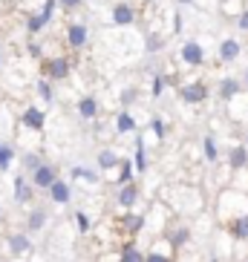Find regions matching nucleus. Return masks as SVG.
<instances>
[{"label": "nucleus", "mask_w": 248, "mask_h": 262, "mask_svg": "<svg viewBox=\"0 0 248 262\" xmlns=\"http://www.w3.org/2000/svg\"><path fill=\"white\" fill-rule=\"evenodd\" d=\"M113 127H116L118 136H127V133H136V130H139V121L133 118L130 110H118L116 118H113Z\"/></svg>", "instance_id": "obj_21"}, {"label": "nucleus", "mask_w": 248, "mask_h": 262, "mask_svg": "<svg viewBox=\"0 0 248 262\" xmlns=\"http://www.w3.org/2000/svg\"><path fill=\"white\" fill-rule=\"evenodd\" d=\"M173 262H176V259H173Z\"/></svg>", "instance_id": "obj_50"}, {"label": "nucleus", "mask_w": 248, "mask_h": 262, "mask_svg": "<svg viewBox=\"0 0 248 262\" xmlns=\"http://www.w3.org/2000/svg\"><path fill=\"white\" fill-rule=\"evenodd\" d=\"M202 156H205V162L208 164L219 162V144H217L214 136H205V139H202Z\"/></svg>", "instance_id": "obj_28"}, {"label": "nucleus", "mask_w": 248, "mask_h": 262, "mask_svg": "<svg viewBox=\"0 0 248 262\" xmlns=\"http://www.w3.org/2000/svg\"><path fill=\"white\" fill-rule=\"evenodd\" d=\"M133 170L136 173H148L150 167V159H148V147H144V136H139V141H136V153H133Z\"/></svg>", "instance_id": "obj_25"}, {"label": "nucleus", "mask_w": 248, "mask_h": 262, "mask_svg": "<svg viewBox=\"0 0 248 262\" xmlns=\"http://www.w3.org/2000/svg\"><path fill=\"white\" fill-rule=\"evenodd\" d=\"M148 3H153V0H148Z\"/></svg>", "instance_id": "obj_49"}, {"label": "nucleus", "mask_w": 248, "mask_h": 262, "mask_svg": "<svg viewBox=\"0 0 248 262\" xmlns=\"http://www.w3.org/2000/svg\"><path fill=\"white\" fill-rule=\"evenodd\" d=\"M245 196H248V187H245Z\"/></svg>", "instance_id": "obj_48"}, {"label": "nucleus", "mask_w": 248, "mask_h": 262, "mask_svg": "<svg viewBox=\"0 0 248 262\" xmlns=\"http://www.w3.org/2000/svg\"><path fill=\"white\" fill-rule=\"evenodd\" d=\"M234 20H237V26H240V32H248V6L242 9L240 15L234 17Z\"/></svg>", "instance_id": "obj_40"}, {"label": "nucleus", "mask_w": 248, "mask_h": 262, "mask_svg": "<svg viewBox=\"0 0 248 262\" xmlns=\"http://www.w3.org/2000/svg\"><path fill=\"white\" fill-rule=\"evenodd\" d=\"M141 199V190L136 182H127V185H116V205L121 210H133Z\"/></svg>", "instance_id": "obj_11"}, {"label": "nucleus", "mask_w": 248, "mask_h": 262, "mask_svg": "<svg viewBox=\"0 0 248 262\" xmlns=\"http://www.w3.org/2000/svg\"><path fill=\"white\" fill-rule=\"evenodd\" d=\"M70 179H72V182H87V185H95V182H98V173H95V170L81 167V164H75V167L70 170Z\"/></svg>", "instance_id": "obj_30"}, {"label": "nucleus", "mask_w": 248, "mask_h": 262, "mask_svg": "<svg viewBox=\"0 0 248 262\" xmlns=\"http://www.w3.org/2000/svg\"><path fill=\"white\" fill-rule=\"evenodd\" d=\"M176 78H173V72H153V81H150V98H162L164 95V86H171Z\"/></svg>", "instance_id": "obj_23"}, {"label": "nucleus", "mask_w": 248, "mask_h": 262, "mask_svg": "<svg viewBox=\"0 0 248 262\" xmlns=\"http://www.w3.org/2000/svg\"><path fill=\"white\" fill-rule=\"evenodd\" d=\"M176 256H173L171 245L164 242V239H159L150 251H144V256H141V262H173Z\"/></svg>", "instance_id": "obj_17"}, {"label": "nucleus", "mask_w": 248, "mask_h": 262, "mask_svg": "<svg viewBox=\"0 0 248 262\" xmlns=\"http://www.w3.org/2000/svg\"><path fill=\"white\" fill-rule=\"evenodd\" d=\"M242 144H245V147H248V130H245V139H242Z\"/></svg>", "instance_id": "obj_45"}, {"label": "nucleus", "mask_w": 248, "mask_h": 262, "mask_svg": "<svg viewBox=\"0 0 248 262\" xmlns=\"http://www.w3.org/2000/svg\"><path fill=\"white\" fill-rule=\"evenodd\" d=\"M217 9L228 17H237L242 9H245V3H242V0H222V3H217Z\"/></svg>", "instance_id": "obj_33"}, {"label": "nucleus", "mask_w": 248, "mask_h": 262, "mask_svg": "<svg viewBox=\"0 0 248 262\" xmlns=\"http://www.w3.org/2000/svg\"><path fill=\"white\" fill-rule=\"evenodd\" d=\"M136 98H139V90H136V86H124L121 93H118V104H121V110H130L133 104H136Z\"/></svg>", "instance_id": "obj_34"}, {"label": "nucleus", "mask_w": 248, "mask_h": 262, "mask_svg": "<svg viewBox=\"0 0 248 262\" xmlns=\"http://www.w3.org/2000/svg\"><path fill=\"white\" fill-rule=\"evenodd\" d=\"M70 72H72V61L67 55H55V58H44V61H40V78H47L52 84L67 81Z\"/></svg>", "instance_id": "obj_2"}, {"label": "nucleus", "mask_w": 248, "mask_h": 262, "mask_svg": "<svg viewBox=\"0 0 248 262\" xmlns=\"http://www.w3.org/2000/svg\"><path fill=\"white\" fill-rule=\"evenodd\" d=\"M3 61H6V58H3V49H0V70H3Z\"/></svg>", "instance_id": "obj_44"}, {"label": "nucleus", "mask_w": 248, "mask_h": 262, "mask_svg": "<svg viewBox=\"0 0 248 262\" xmlns=\"http://www.w3.org/2000/svg\"><path fill=\"white\" fill-rule=\"evenodd\" d=\"M3 248H6L9 256H26L32 251V239L24 231H12L3 236Z\"/></svg>", "instance_id": "obj_10"}, {"label": "nucleus", "mask_w": 248, "mask_h": 262, "mask_svg": "<svg viewBox=\"0 0 248 262\" xmlns=\"http://www.w3.org/2000/svg\"><path fill=\"white\" fill-rule=\"evenodd\" d=\"M211 262H222V259H219V256H211Z\"/></svg>", "instance_id": "obj_46"}, {"label": "nucleus", "mask_w": 248, "mask_h": 262, "mask_svg": "<svg viewBox=\"0 0 248 262\" xmlns=\"http://www.w3.org/2000/svg\"><path fill=\"white\" fill-rule=\"evenodd\" d=\"M242 40L240 38H222L219 40V47H217V58L222 63H234V61H240L242 58Z\"/></svg>", "instance_id": "obj_13"}, {"label": "nucleus", "mask_w": 248, "mask_h": 262, "mask_svg": "<svg viewBox=\"0 0 248 262\" xmlns=\"http://www.w3.org/2000/svg\"><path fill=\"white\" fill-rule=\"evenodd\" d=\"M26 55H29L32 61H44V47H40L38 40H29L26 43Z\"/></svg>", "instance_id": "obj_38"}, {"label": "nucleus", "mask_w": 248, "mask_h": 262, "mask_svg": "<svg viewBox=\"0 0 248 262\" xmlns=\"http://www.w3.org/2000/svg\"><path fill=\"white\" fill-rule=\"evenodd\" d=\"M40 162H44V159H40L38 153H24V156H20V164H24V170H26V173H32V170L38 167Z\"/></svg>", "instance_id": "obj_37"}, {"label": "nucleus", "mask_w": 248, "mask_h": 262, "mask_svg": "<svg viewBox=\"0 0 248 262\" xmlns=\"http://www.w3.org/2000/svg\"><path fill=\"white\" fill-rule=\"evenodd\" d=\"M148 127H150V133H153V139H156V141H162L164 136H168V124H164L162 116H153Z\"/></svg>", "instance_id": "obj_35"}, {"label": "nucleus", "mask_w": 248, "mask_h": 262, "mask_svg": "<svg viewBox=\"0 0 248 262\" xmlns=\"http://www.w3.org/2000/svg\"><path fill=\"white\" fill-rule=\"evenodd\" d=\"M127 182H136L133 162H130V159H118V167H116V179H113V185H127Z\"/></svg>", "instance_id": "obj_26"}, {"label": "nucleus", "mask_w": 248, "mask_h": 262, "mask_svg": "<svg viewBox=\"0 0 248 262\" xmlns=\"http://www.w3.org/2000/svg\"><path fill=\"white\" fill-rule=\"evenodd\" d=\"M225 162H228V170H245L248 167V147L245 144H234L231 150H228V156H225Z\"/></svg>", "instance_id": "obj_18"}, {"label": "nucleus", "mask_w": 248, "mask_h": 262, "mask_svg": "<svg viewBox=\"0 0 248 262\" xmlns=\"http://www.w3.org/2000/svg\"><path fill=\"white\" fill-rule=\"evenodd\" d=\"M162 47H164L162 35H159V32H148V38H144V52L156 55V52H162Z\"/></svg>", "instance_id": "obj_32"}, {"label": "nucleus", "mask_w": 248, "mask_h": 262, "mask_svg": "<svg viewBox=\"0 0 248 262\" xmlns=\"http://www.w3.org/2000/svg\"><path fill=\"white\" fill-rule=\"evenodd\" d=\"M179 61L185 63V67H191V70H196V67H202L205 63V47H202L199 40L188 38L182 47H179Z\"/></svg>", "instance_id": "obj_6"}, {"label": "nucleus", "mask_w": 248, "mask_h": 262, "mask_svg": "<svg viewBox=\"0 0 248 262\" xmlns=\"http://www.w3.org/2000/svg\"><path fill=\"white\" fill-rule=\"evenodd\" d=\"M47 225H49V213L44 208H32L29 210V216H26V228H29V233H40Z\"/></svg>", "instance_id": "obj_24"}, {"label": "nucleus", "mask_w": 248, "mask_h": 262, "mask_svg": "<svg viewBox=\"0 0 248 262\" xmlns=\"http://www.w3.org/2000/svg\"><path fill=\"white\" fill-rule=\"evenodd\" d=\"M240 93H242V81H240V78H234V75H222V78H219L217 95L225 101V104H228V101H234Z\"/></svg>", "instance_id": "obj_16"}, {"label": "nucleus", "mask_w": 248, "mask_h": 262, "mask_svg": "<svg viewBox=\"0 0 248 262\" xmlns=\"http://www.w3.org/2000/svg\"><path fill=\"white\" fill-rule=\"evenodd\" d=\"M20 127H24V130H32V133H40L47 127V113L40 107H35V104L24 107V113H20Z\"/></svg>", "instance_id": "obj_12"}, {"label": "nucleus", "mask_w": 248, "mask_h": 262, "mask_svg": "<svg viewBox=\"0 0 248 262\" xmlns=\"http://www.w3.org/2000/svg\"><path fill=\"white\" fill-rule=\"evenodd\" d=\"M182 29H185V26H182V15H179V12H173V26H171V32H173V35H179Z\"/></svg>", "instance_id": "obj_41"}, {"label": "nucleus", "mask_w": 248, "mask_h": 262, "mask_svg": "<svg viewBox=\"0 0 248 262\" xmlns=\"http://www.w3.org/2000/svg\"><path fill=\"white\" fill-rule=\"evenodd\" d=\"M141 256H144V251H141L133 239H127V242L118 248V262H141Z\"/></svg>", "instance_id": "obj_27"}, {"label": "nucleus", "mask_w": 248, "mask_h": 262, "mask_svg": "<svg viewBox=\"0 0 248 262\" xmlns=\"http://www.w3.org/2000/svg\"><path fill=\"white\" fill-rule=\"evenodd\" d=\"M55 179H58V164H49V162H40L38 167L29 173V185L35 190H47L52 185Z\"/></svg>", "instance_id": "obj_9"}, {"label": "nucleus", "mask_w": 248, "mask_h": 262, "mask_svg": "<svg viewBox=\"0 0 248 262\" xmlns=\"http://www.w3.org/2000/svg\"><path fill=\"white\" fill-rule=\"evenodd\" d=\"M17 153H15V147L9 144V141H0V173H9V167L15 164Z\"/></svg>", "instance_id": "obj_29"}, {"label": "nucleus", "mask_w": 248, "mask_h": 262, "mask_svg": "<svg viewBox=\"0 0 248 262\" xmlns=\"http://www.w3.org/2000/svg\"><path fill=\"white\" fill-rule=\"evenodd\" d=\"M110 20H113V26H118V29H130V26L136 24V6H133L130 0H118V3H113V9H110Z\"/></svg>", "instance_id": "obj_7"}, {"label": "nucleus", "mask_w": 248, "mask_h": 262, "mask_svg": "<svg viewBox=\"0 0 248 262\" xmlns=\"http://www.w3.org/2000/svg\"><path fill=\"white\" fill-rule=\"evenodd\" d=\"M208 95H211V90H208L205 81H188V84H179V101L188 104V107H199V104H205Z\"/></svg>", "instance_id": "obj_3"}, {"label": "nucleus", "mask_w": 248, "mask_h": 262, "mask_svg": "<svg viewBox=\"0 0 248 262\" xmlns=\"http://www.w3.org/2000/svg\"><path fill=\"white\" fill-rule=\"evenodd\" d=\"M98 110H101V104H98L95 95H81V98L75 101V113H78L81 121H93V118H98Z\"/></svg>", "instance_id": "obj_15"}, {"label": "nucleus", "mask_w": 248, "mask_h": 262, "mask_svg": "<svg viewBox=\"0 0 248 262\" xmlns=\"http://www.w3.org/2000/svg\"><path fill=\"white\" fill-rule=\"evenodd\" d=\"M47 193H49V199L55 202V205H70L72 202V182H67V179H55L52 185L47 187Z\"/></svg>", "instance_id": "obj_14"}, {"label": "nucleus", "mask_w": 248, "mask_h": 262, "mask_svg": "<svg viewBox=\"0 0 248 262\" xmlns=\"http://www.w3.org/2000/svg\"><path fill=\"white\" fill-rule=\"evenodd\" d=\"M162 239L171 245L173 254H176V251H182V248L194 239V231H191L188 225H168V228L162 231Z\"/></svg>", "instance_id": "obj_5"}, {"label": "nucleus", "mask_w": 248, "mask_h": 262, "mask_svg": "<svg viewBox=\"0 0 248 262\" xmlns=\"http://www.w3.org/2000/svg\"><path fill=\"white\" fill-rule=\"evenodd\" d=\"M176 3H182V6H194V0H176Z\"/></svg>", "instance_id": "obj_43"}, {"label": "nucleus", "mask_w": 248, "mask_h": 262, "mask_svg": "<svg viewBox=\"0 0 248 262\" xmlns=\"http://www.w3.org/2000/svg\"><path fill=\"white\" fill-rule=\"evenodd\" d=\"M118 159H121V156H118L113 147H101L98 156H95V164H98L101 173H113V170L118 167Z\"/></svg>", "instance_id": "obj_22"}, {"label": "nucleus", "mask_w": 248, "mask_h": 262, "mask_svg": "<svg viewBox=\"0 0 248 262\" xmlns=\"http://www.w3.org/2000/svg\"><path fill=\"white\" fill-rule=\"evenodd\" d=\"M0 222H3V208H0Z\"/></svg>", "instance_id": "obj_47"}, {"label": "nucleus", "mask_w": 248, "mask_h": 262, "mask_svg": "<svg viewBox=\"0 0 248 262\" xmlns=\"http://www.w3.org/2000/svg\"><path fill=\"white\" fill-rule=\"evenodd\" d=\"M58 6H61L64 12H78V9L84 6V0H58Z\"/></svg>", "instance_id": "obj_39"}, {"label": "nucleus", "mask_w": 248, "mask_h": 262, "mask_svg": "<svg viewBox=\"0 0 248 262\" xmlns=\"http://www.w3.org/2000/svg\"><path fill=\"white\" fill-rule=\"evenodd\" d=\"M35 93L40 95V101L52 104V101H55V84H52V81H47V78H38V81H35Z\"/></svg>", "instance_id": "obj_31"}, {"label": "nucleus", "mask_w": 248, "mask_h": 262, "mask_svg": "<svg viewBox=\"0 0 248 262\" xmlns=\"http://www.w3.org/2000/svg\"><path fill=\"white\" fill-rule=\"evenodd\" d=\"M228 236L234 242H248V213H240L228 219Z\"/></svg>", "instance_id": "obj_20"}, {"label": "nucleus", "mask_w": 248, "mask_h": 262, "mask_svg": "<svg viewBox=\"0 0 248 262\" xmlns=\"http://www.w3.org/2000/svg\"><path fill=\"white\" fill-rule=\"evenodd\" d=\"M242 90H248V70H245V75H242Z\"/></svg>", "instance_id": "obj_42"}, {"label": "nucleus", "mask_w": 248, "mask_h": 262, "mask_svg": "<svg viewBox=\"0 0 248 262\" xmlns=\"http://www.w3.org/2000/svg\"><path fill=\"white\" fill-rule=\"evenodd\" d=\"M64 38H67V47L78 52V49H84L87 43H90V26H87L84 20H70Z\"/></svg>", "instance_id": "obj_8"}, {"label": "nucleus", "mask_w": 248, "mask_h": 262, "mask_svg": "<svg viewBox=\"0 0 248 262\" xmlns=\"http://www.w3.org/2000/svg\"><path fill=\"white\" fill-rule=\"evenodd\" d=\"M144 225H148L144 213H136V210H121V219H118V231H121V236L136 239L141 231H144Z\"/></svg>", "instance_id": "obj_4"}, {"label": "nucleus", "mask_w": 248, "mask_h": 262, "mask_svg": "<svg viewBox=\"0 0 248 262\" xmlns=\"http://www.w3.org/2000/svg\"><path fill=\"white\" fill-rule=\"evenodd\" d=\"M55 9H58V0H44V6H40L38 12H29V15H26L24 29H26V35H29V38H38L40 32L52 24Z\"/></svg>", "instance_id": "obj_1"}, {"label": "nucleus", "mask_w": 248, "mask_h": 262, "mask_svg": "<svg viewBox=\"0 0 248 262\" xmlns=\"http://www.w3.org/2000/svg\"><path fill=\"white\" fill-rule=\"evenodd\" d=\"M72 225L78 228V233H90V228H93V222H90V216L84 210H75L72 213Z\"/></svg>", "instance_id": "obj_36"}, {"label": "nucleus", "mask_w": 248, "mask_h": 262, "mask_svg": "<svg viewBox=\"0 0 248 262\" xmlns=\"http://www.w3.org/2000/svg\"><path fill=\"white\" fill-rule=\"evenodd\" d=\"M12 193H15L17 205H32V199H35V187L29 185V179L26 176H15V187H12Z\"/></svg>", "instance_id": "obj_19"}]
</instances>
